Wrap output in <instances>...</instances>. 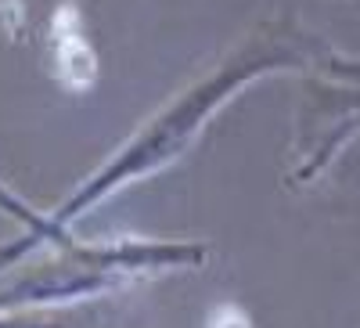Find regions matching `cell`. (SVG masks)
Here are the masks:
<instances>
[{
  "label": "cell",
  "mask_w": 360,
  "mask_h": 328,
  "mask_svg": "<svg viewBox=\"0 0 360 328\" xmlns=\"http://www.w3.org/2000/svg\"><path fill=\"white\" fill-rule=\"evenodd\" d=\"M51 62L54 76L69 91H90L98 83V54L83 33V18L72 4H62L51 18Z\"/></svg>",
  "instance_id": "cell-1"
},
{
  "label": "cell",
  "mask_w": 360,
  "mask_h": 328,
  "mask_svg": "<svg viewBox=\"0 0 360 328\" xmlns=\"http://www.w3.org/2000/svg\"><path fill=\"white\" fill-rule=\"evenodd\" d=\"M205 328H252V321H249V314L242 310V307H217L213 314H209V321H205Z\"/></svg>",
  "instance_id": "cell-2"
}]
</instances>
